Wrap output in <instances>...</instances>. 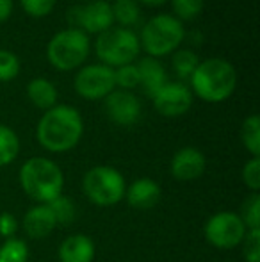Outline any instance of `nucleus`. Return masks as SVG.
I'll return each mask as SVG.
<instances>
[{"instance_id":"1","label":"nucleus","mask_w":260,"mask_h":262,"mask_svg":"<svg viewBox=\"0 0 260 262\" xmlns=\"http://www.w3.org/2000/svg\"><path fill=\"white\" fill-rule=\"evenodd\" d=\"M84 134L80 113L72 105L57 104L45 111L36 128L39 145L54 154H63L75 148Z\"/></svg>"},{"instance_id":"2","label":"nucleus","mask_w":260,"mask_h":262,"mask_svg":"<svg viewBox=\"0 0 260 262\" xmlns=\"http://www.w3.org/2000/svg\"><path fill=\"white\" fill-rule=\"evenodd\" d=\"M191 93L208 104L228 100L237 88V72L226 59L210 57L200 61L191 75Z\"/></svg>"},{"instance_id":"3","label":"nucleus","mask_w":260,"mask_h":262,"mask_svg":"<svg viewBox=\"0 0 260 262\" xmlns=\"http://www.w3.org/2000/svg\"><path fill=\"white\" fill-rule=\"evenodd\" d=\"M20 184L27 196L39 204H49L59 196L64 186V175L54 161L46 157H32L20 169Z\"/></svg>"},{"instance_id":"4","label":"nucleus","mask_w":260,"mask_h":262,"mask_svg":"<svg viewBox=\"0 0 260 262\" xmlns=\"http://www.w3.org/2000/svg\"><path fill=\"white\" fill-rule=\"evenodd\" d=\"M139 45L148 57H164L178 50L185 38V29L178 18L173 14H155L141 29Z\"/></svg>"},{"instance_id":"5","label":"nucleus","mask_w":260,"mask_h":262,"mask_svg":"<svg viewBox=\"0 0 260 262\" xmlns=\"http://www.w3.org/2000/svg\"><path fill=\"white\" fill-rule=\"evenodd\" d=\"M87 55H89V36L73 27L56 32L46 45L49 62L59 72H72L84 66Z\"/></svg>"},{"instance_id":"6","label":"nucleus","mask_w":260,"mask_h":262,"mask_svg":"<svg viewBox=\"0 0 260 262\" xmlns=\"http://www.w3.org/2000/svg\"><path fill=\"white\" fill-rule=\"evenodd\" d=\"M94 52L102 64L114 70L134 62L141 52V45L137 34L132 29L112 27L98 34Z\"/></svg>"},{"instance_id":"7","label":"nucleus","mask_w":260,"mask_h":262,"mask_svg":"<svg viewBox=\"0 0 260 262\" xmlns=\"http://www.w3.org/2000/svg\"><path fill=\"white\" fill-rule=\"evenodd\" d=\"M82 187L86 196L98 207H112L125 198L127 184L123 175L111 166H94L84 175Z\"/></svg>"},{"instance_id":"8","label":"nucleus","mask_w":260,"mask_h":262,"mask_svg":"<svg viewBox=\"0 0 260 262\" xmlns=\"http://www.w3.org/2000/svg\"><path fill=\"white\" fill-rule=\"evenodd\" d=\"M68 21L73 29L89 34H102L114 27L111 2L107 0H91V2L73 6L68 11Z\"/></svg>"},{"instance_id":"9","label":"nucleus","mask_w":260,"mask_h":262,"mask_svg":"<svg viewBox=\"0 0 260 262\" xmlns=\"http://www.w3.org/2000/svg\"><path fill=\"white\" fill-rule=\"evenodd\" d=\"M248 228L239 214L223 210L214 216L205 225V237L212 246L219 250H232L244 241Z\"/></svg>"},{"instance_id":"10","label":"nucleus","mask_w":260,"mask_h":262,"mask_svg":"<svg viewBox=\"0 0 260 262\" xmlns=\"http://www.w3.org/2000/svg\"><path fill=\"white\" fill-rule=\"evenodd\" d=\"M75 91L79 97L86 100H102L111 91L116 90L114 70L97 62V64H84L75 75Z\"/></svg>"},{"instance_id":"11","label":"nucleus","mask_w":260,"mask_h":262,"mask_svg":"<svg viewBox=\"0 0 260 262\" xmlns=\"http://www.w3.org/2000/svg\"><path fill=\"white\" fill-rule=\"evenodd\" d=\"M153 107L166 118L185 114L193 105V93L184 82H168L152 97Z\"/></svg>"},{"instance_id":"12","label":"nucleus","mask_w":260,"mask_h":262,"mask_svg":"<svg viewBox=\"0 0 260 262\" xmlns=\"http://www.w3.org/2000/svg\"><path fill=\"white\" fill-rule=\"evenodd\" d=\"M141 111V102L132 91L114 90L105 97V113L109 120L120 127H130L137 123Z\"/></svg>"},{"instance_id":"13","label":"nucleus","mask_w":260,"mask_h":262,"mask_svg":"<svg viewBox=\"0 0 260 262\" xmlns=\"http://www.w3.org/2000/svg\"><path fill=\"white\" fill-rule=\"evenodd\" d=\"M205 166H207V161H205V156L200 150L195 148V146H184L171 159L170 169L171 175L177 180L189 182V180L200 179L203 175Z\"/></svg>"},{"instance_id":"14","label":"nucleus","mask_w":260,"mask_h":262,"mask_svg":"<svg viewBox=\"0 0 260 262\" xmlns=\"http://www.w3.org/2000/svg\"><path fill=\"white\" fill-rule=\"evenodd\" d=\"M137 72H139V88L148 95L150 98L164 86L168 84V72L162 66V62L155 57H143L137 62Z\"/></svg>"},{"instance_id":"15","label":"nucleus","mask_w":260,"mask_h":262,"mask_svg":"<svg viewBox=\"0 0 260 262\" xmlns=\"http://www.w3.org/2000/svg\"><path fill=\"white\" fill-rule=\"evenodd\" d=\"M125 198L134 209H152L160 200V187L152 179H137L125 189Z\"/></svg>"},{"instance_id":"16","label":"nucleus","mask_w":260,"mask_h":262,"mask_svg":"<svg viewBox=\"0 0 260 262\" xmlns=\"http://www.w3.org/2000/svg\"><path fill=\"white\" fill-rule=\"evenodd\" d=\"M57 227L56 217H54L52 210L49 209L46 204L36 205V207L29 209L23 217V228L32 239H43L46 235L52 234V230Z\"/></svg>"},{"instance_id":"17","label":"nucleus","mask_w":260,"mask_h":262,"mask_svg":"<svg viewBox=\"0 0 260 262\" xmlns=\"http://www.w3.org/2000/svg\"><path fill=\"white\" fill-rule=\"evenodd\" d=\"M94 243L84 234H75L64 239L59 248L61 262H93Z\"/></svg>"},{"instance_id":"18","label":"nucleus","mask_w":260,"mask_h":262,"mask_svg":"<svg viewBox=\"0 0 260 262\" xmlns=\"http://www.w3.org/2000/svg\"><path fill=\"white\" fill-rule=\"evenodd\" d=\"M27 97L38 109L49 111L57 105V90L49 79L38 77L27 84Z\"/></svg>"},{"instance_id":"19","label":"nucleus","mask_w":260,"mask_h":262,"mask_svg":"<svg viewBox=\"0 0 260 262\" xmlns=\"http://www.w3.org/2000/svg\"><path fill=\"white\" fill-rule=\"evenodd\" d=\"M114 24L123 29H132L141 21V6L137 0H114L111 4Z\"/></svg>"},{"instance_id":"20","label":"nucleus","mask_w":260,"mask_h":262,"mask_svg":"<svg viewBox=\"0 0 260 262\" xmlns=\"http://www.w3.org/2000/svg\"><path fill=\"white\" fill-rule=\"evenodd\" d=\"M171 55H173V57H171V66H173V72L178 75V79H182V80L191 79L196 66L200 64L198 55L189 49H178Z\"/></svg>"},{"instance_id":"21","label":"nucleus","mask_w":260,"mask_h":262,"mask_svg":"<svg viewBox=\"0 0 260 262\" xmlns=\"http://www.w3.org/2000/svg\"><path fill=\"white\" fill-rule=\"evenodd\" d=\"M241 139L251 156L260 157V118L257 114H251L244 120L241 128Z\"/></svg>"},{"instance_id":"22","label":"nucleus","mask_w":260,"mask_h":262,"mask_svg":"<svg viewBox=\"0 0 260 262\" xmlns=\"http://www.w3.org/2000/svg\"><path fill=\"white\" fill-rule=\"evenodd\" d=\"M20 139L13 128L0 125V166H7L18 157Z\"/></svg>"},{"instance_id":"23","label":"nucleus","mask_w":260,"mask_h":262,"mask_svg":"<svg viewBox=\"0 0 260 262\" xmlns=\"http://www.w3.org/2000/svg\"><path fill=\"white\" fill-rule=\"evenodd\" d=\"M29 246L23 239H7L0 246V262H27Z\"/></svg>"},{"instance_id":"24","label":"nucleus","mask_w":260,"mask_h":262,"mask_svg":"<svg viewBox=\"0 0 260 262\" xmlns=\"http://www.w3.org/2000/svg\"><path fill=\"white\" fill-rule=\"evenodd\" d=\"M46 205H49V209L52 210L57 225H69L73 220H75V205H73V202L69 200L68 196L59 194V196H56Z\"/></svg>"},{"instance_id":"25","label":"nucleus","mask_w":260,"mask_h":262,"mask_svg":"<svg viewBox=\"0 0 260 262\" xmlns=\"http://www.w3.org/2000/svg\"><path fill=\"white\" fill-rule=\"evenodd\" d=\"M173 7V16L180 21L184 20H195L203 11V0H171Z\"/></svg>"},{"instance_id":"26","label":"nucleus","mask_w":260,"mask_h":262,"mask_svg":"<svg viewBox=\"0 0 260 262\" xmlns=\"http://www.w3.org/2000/svg\"><path fill=\"white\" fill-rule=\"evenodd\" d=\"M114 84L120 90H125V91H132L134 88H137L139 86L137 66L134 62H130V64L114 68Z\"/></svg>"},{"instance_id":"27","label":"nucleus","mask_w":260,"mask_h":262,"mask_svg":"<svg viewBox=\"0 0 260 262\" xmlns=\"http://www.w3.org/2000/svg\"><path fill=\"white\" fill-rule=\"evenodd\" d=\"M20 73V59L11 50L0 49V82H9Z\"/></svg>"},{"instance_id":"28","label":"nucleus","mask_w":260,"mask_h":262,"mask_svg":"<svg viewBox=\"0 0 260 262\" xmlns=\"http://www.w3.org/2000/svg\"><path fill=\"white\" fill-rule=\"evenodd\" d=\"M241 220L244 221L248 230H258L260 228V196H258V193H253L246 202H244Z\"/></svg>"},{"instance_id":"29","label":"nucleus","mask_w":260,"mask_h":262,"mask_svg":"<svg viewBox=\"0 0 260 262\" xmlns=\"http://www.w3.org/2000/svg\"><path fill=\"white\" fill-rule=\"evenodd\" d=\"M57 0H20L21 9L32 18H43L49 16L56 7Z\"/></svg>"},{"instance_id":"30","label":"nucleus","mask_w":260,"mask_h":262,"mask_svg":"<svg viewBox=\"0 0 260 262\" xmlns=\"http://www.w3.org/2000/svg\"><path fill=\"white\" fill-rule=\"evenodd\" d=\"M243 180L253 193L260 189V157H251L243 168Z\"/></svg>"},{"instance_id":"31","label":"nucleus","mask_w":260,"mask_h":262,"mask_svg":"<svg viewBox=\"0 0 260 262\" xmlns=\"http://www.w3.org/2000/svg\"><path fill=\"white\" fill-rule=\"evenodd\" d=\"M243 243L246 262H260V228L258 230H248Z\"/></svg>"},{"instance_id":"32","label":"nucleus","mask_w":260,"mask_h":262,"mask_svg":"<svg viewBox=\"0 0 260 262\" xmlns=\"http://www.w3.org/2000/svg\"><path fill=\"white\" fill-rule=\"evenodd\" d=\"M16 217L13 216L11 212H2L0 214V235L2 237H7L11 239L16 232Z\"/></svg>"},{"instance_id":"33","label":"nucleus","mask_w":260,"mask_h":262,"mask_svg":"<svg viewBox=\"0 0 260 262\" xmlns=\"http://www.w3.org/2000/svg\"><path fill=\"white\" fill-rule=\"evenodd\" d=\"M13 7H14L13 0H0V24L6 21L13 14Z\"/></svg>"},{"instance_id":"34","label":"nucleus","mask_w":260,"mask_h":262,"mask_svg":"<svg viewBox=\"0 0 260 262\" xmlns=\"http://www.w3.org/2000/svg\"><path fill=\"white\" fill-rule=\"evenodd\" d=\"M168 0H137V4H143V6H148V7H159L164 6Z\"/></svg>"}]
</instances>
